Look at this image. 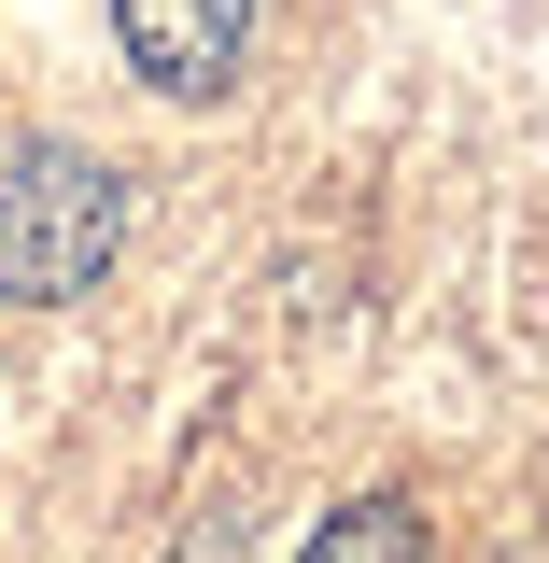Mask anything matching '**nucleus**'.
I'll return each mask as SVG.
<instances>
[{
  "mask_svg": "<svg viewBox=\"0 0 549 563\" xmlns=\"http://www.w3.org/2000/svg\"><path fill=\"white\" fill-rule=\"evenodd\" d=\"M113 240H128V184L85 141L0 128V296L14 310H70L85 282L113 268Z\"/></svg>",
  "mask_w": 549,
  "mask_h": 563,
  "instance_id": "obj_1",
  "label": "nucleus"
},
{
  "mask_svg": "<svg viewBox=\"0 0 549 563\" xmlns=\"http://www.w3.org/2000/svg\"><path fill=\"white\" fill-rule=\"evenodd\" d=\"M113 43L169 99H226L240 57H254V0H113Z\"/></svg>",
  "mask_w": 549,
  "mask_h": 563,
  "instance_id": "obj_2",
  "label": "nucleus"
},
{
  "mask_svg": "<svg viewBox=\"0 0 549 563\" xmlns=\"http://www.w3.org/2000/svg\"><path fill=\"white\" fill-rule=\"evenodd\" d=\"M310 563H437V550H422V507H409V493H366V507H339V521L310 536Z\"/></svg>",
  "mask_w": 549,
  "mask_h": 563,
  "instance_id": "obj_3",
  "label": "nucleus"
}]
</instances>
